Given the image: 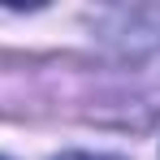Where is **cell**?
<instances>
[{"instance_id": "1", "label": "cell", "mask_w": 160, "mask_h": 160, "mask_svg": "<svg viewBox=\"0 0 160 160\" xmlns=\"http://www.w3.org/2000/svg\"><path fill=\"white\" fill-rule=\"evenodd\" d=\"M61 160H117V156H91V152H69V156H61Z\"/></svg>"}]
</instances>
